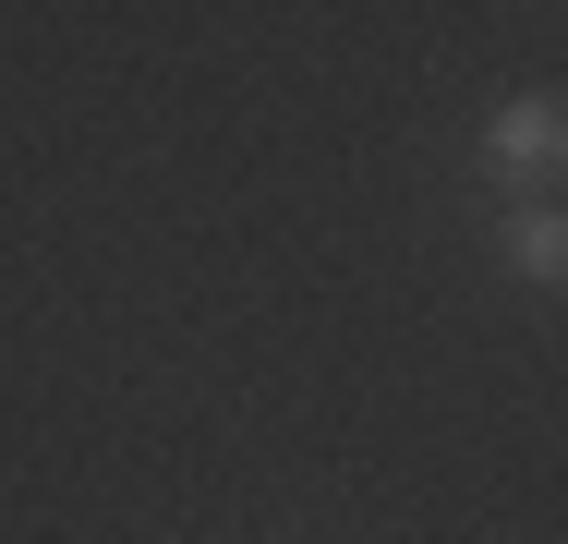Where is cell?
I'll return each instance as SVG.
<instances>
[{
    "mask_svg": "<svg viewBox=\"0 0 568 544\" xmlns=\"http://www.w3.org/2000/svg\"><path fill=\"white\" fill-rule=\"evenodd\" d=\"M484 182H508V194H545L568 182V98H508L484 121Z\"/></svg>",
    "mask_w": 568,
    "mask_h": 544,
    "instance_id": "obj_1",
    "label": "cell"
},
{
    "mask_svg": "<svg viewBox=\"0 0 568 544\" xmlns=\"http://www.w3.org/2000/svg\"><path fill=\"white\" fill-rule=\"evenodd\" d=\"M508 279L568 291V206H520V218H508Z\"/></svg>",
    "mask_w": 568,
    "mask_h": 544,
    "instance_id": "obj_2",
    "label": "cell"
}]
</instances>
